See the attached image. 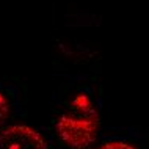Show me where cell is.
<instances>
[{"mask_svg":"<svg viewBox=\"0 0 149 149\" xmlns=\"http://www.w3.org/2000/svg\"><path fill=\"white\" fill-rule=\"evenodd\" d=\"M57 135L60 140L74 149H85L94 143L99 132L97 115L64 113L57 121Z\"/></svg>","mask_w":149,"mask_h":149,"instance_id":"1","label":"cell"},{"mask_svg":"<svg viewBox=\"0 0 149 149\" xmlns=\"http://www.w3.org/2000/svg\"><path fill=\"white\" fill-rule=\"evenodd\" d=\"M96 149H138V148L134 146L132 143L123 141V140H111V141L100 144V146L96 148Z\"/></svg>","mask_w":149,"mask_h":149,"instance_id":"5","label":"cell"},{"mask_svg":"<svg viewBox=\"0 0 149 149\" xmlns=\"http://www.w3.org/2000/svg\"><path fill=\"white\" fill-rule=\"evenodd\" d=\"M10 113H11V104L8 100L6 94L0 90V132L3 130V126H5L6 119L10 118Z\"/></svg>","mask_w":149,"mask_h":149,"instance_id":"4","label":"cell"},{"mask_svg":"<svg viewBox=\"0 0 149 149\" xmlns=\"http://www.w3.org/2000/svg\"><path fill=\"white\" fill-rule=\"evenodd\" d=\"M72 105H74L75 111H79L82 115H97L91 99L86 94H77L74 97V100H72Z\"/></svg>","mask_w":149,"mask_h":149,"instance_id":"3","label":"cell"},{"mask_svg":"<svg viewBox=\"0 0 149 149\" xmlns=\"http://www.w3.org/2000/svg\"><path fill=\"white\" fill-rule=\"evenodd\" d=\"M0 149H49V143L27 124H11L0 132Z\"/></svg>","mask_w":149,"mask_h":149,"instance_id":"2","label":"cell"}]
</instances>
